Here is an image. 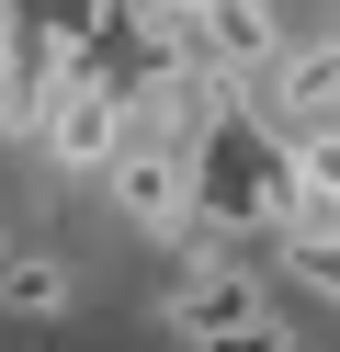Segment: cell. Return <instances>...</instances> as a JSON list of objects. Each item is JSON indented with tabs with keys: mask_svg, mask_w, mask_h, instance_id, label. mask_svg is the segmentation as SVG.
I'll return each instance as SVG.
<instances>
[{
	"mask_svg": "<svg viewBox=\"0 0 340 352\" xmlns=\"http://www.w3.org/2000/svg\"><path fill=\"white\" fill-rule=\"evenodd\" d=\"M204 352H295V329H284V318H272V307H261V318H238V329H227V341H204Z\"/></svg>",
	"mask_w": 340,
	"mask_h": 352,
	"instance_id": "cell-8",
	"label": "cell"
},
{
	"mask_svg": "<svg viewBox=\"0 0 340 352\" xmlns=\"http://www.w3.org/2000/svg\"><path fill=\"white\" fill-rule=\"evenodd\" d=\"M181 46L216 80H261L272 57H284V34H272V0H193V12H181Z\"/></svg>",
	"mask_w": 340,
	"mask_h": 352,
	"instance_id": "cell-3",
	"label": "cell"
},
{
	"mask_svg": "<svg viewBox=\"0 0 340 352\" xmlns=\"http://www.w3.org/2000/svg\"><path fill=\"white\" fill-rule=\"evenodd\" d=\"M57 307H68L57 250H0V318H57Z\"/></svg>",
	"mask_w": 340,
	"mask_h": 352,
	"instance_id": "cell-6",
	"label": "cell"
},
{
	"mask_svg": "<svg viewBox=\"0 0 340 352\" xmlns=\"http://www.w3.org/2000/svg\"><path fill=\"white\" fill-rule=\"evenodd\" d=\"M113 205L136 216V228H193V148H159V137H125V160H113Z\"/></svg>",
	"mask_w": 340,
	"mask_h": 352,
	"instance_id": "cell-4",
	"label": "cell"
},
{
	"mask_svg": "<svg viewBox=\"0 0 340 352\" xmlns=\"http://www.w3.org/2000/svg\"><path fill=\"white\" fill-rule=\"evenodd\" d=\"M238 318H261V284H249V273H227V261H204V273L170 296V329H181L193 352H204V341H227Z\"/></svg>",
	"mask_w": 340,
	"mask_h": 352,
	"instance_id": "cell-5",
	"label": "cell"
},
{
	"mask_svg": "<svg viewBox=\"0 0 340 352\" xmlns=\"http://www.w3.org/2000/svg\"><path fill=\"white\" fill-rule=\"evenodd\" d=\"M261 125L295 137V148L329 137V125H340V46H284V57H272V69H261Z\"/></svg>",
	"mask_w": 340,
	"mask_h": 352,
	"instance_id": "cell-2",
	"label": "cell"
},
{
	"mask_svg": "<svg viewBox=\"0 0 340 352\" xmlns=\"http://www.w3.org/2000/svg\"><path fill=\"white\" fill-rule=\"evenodd\" d=\"M125 137H136L125 91H113V69L80 46V69H68V91H57V114H45V160H57V170H113V160H125Z\"/></svg>",
	"mask_w": 340,
	"mask_h": 352,
	"instance_id": "cell-1",
	"label": "cell"
},
{
	"mask_svg": "<svg viewBox=\"0 0 340 352\" xmlns=\"http://www.w3.org/2000/svg\"><path fill=\"white\" fill-rule=\"evenodd\" d=\"M272 239H284V273L340 307V228H329V216H295V228H272Z\"/></svg>",
	"mask_w": 340,
	"mask_h": 352,
	"instance_id": "cell-7",
	"label": "cell"
}]
</instances>
